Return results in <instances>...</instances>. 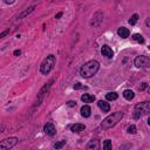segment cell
Instances as JSON below:
<instances>
[{
	"instance_id": "obj_19",
	"label": "cell",
	"mask_w": 150,
	"mask_h": 150,
	"mask_svg": "<svg viewBox=\"0 0 150 150\" xmlns=\"http://www.w3.org/2000/svg\"><path fill=\"white\" fill-rule=\"evenodd\" d=\"M117 97H118V95L115 91H110V93L105 94V98L109 101H115V100H117Z\"/></svg>"
},
{
	"instance_id": "obj_1",
	"label": "cell",
	"mask_w": 150,
	"mask_h": 150,
	"mask_svg": "<svg viewBox=\"0 0 150 150\" xmlns=\"http://www.w3.org/2000/svg\"><path fill=\"white\" fill-rule=\"evenodd\" d=\"M98 68H100L98 61H96V60H90V61L86 62V63L81 67V69H80V75H81L82 77H84V79L91 77L93 75H95V74L97 73Z\"/></svg>"
},
{
	"instance_id": "obj_4",
	"label": "cell",
	"mask_w": 150,
	"mask_h": 150,
	"mask_svg": "<svg viewBox=\"0 0 150 150\" xmlns=\"http://www.w3.org/2000/svg\"><path fill=\"white\" fill-rule=\"evenodd\" d=\"M134 63L137 68H149L150 67V59L149 56H145V55H139V56H136L135 60H134Z\"/></svg>"
},
{
	"instance_id": "obj_6",
	"label": "cell",
	"mask_w": 150,
	"mask_h": 150,
	"mask_svg": "<svg viewBox=\"0 0 150 150\" xmlns=\"http://www.w3.org/2000/svg\"><path fill=\"white\" fill-rule=\"evenodd\" d=\"M135 110L139 111V112H144V114H148L149 110H150V105H149V102L145 101V102H142V103H137L136 107H135Z\"/></svg>"
},
{
	"instance_id": "obj_12",
	"label": "cell",
	"mask_w": 150,
	"mask_h": 150,
	"mask_svg": "<svg viewBox=\"0 0 150 150\" xmlns=\"http://www.w3.org/2000/svg\"><path fill=\"white\" fill-rule=\"evenodd\" d=\"M97 105H98V108H100L103 112H108V111L110 110V105H109V103H108L107 101L101 100V101L97 102Z\"/></svg>"
},
{
	"instance_id": "obj_31",
	"label": "cell",
	"mask_w": 150,
	"mask_h": 150,
	"mask_svg": "<svg viewBox=\"0 0 150 150\" xmlns=\"http://www.w3.org/2000/svg\"><path fill=\"white\" fill-rule=\"evenodd\" d=\"M20 54H21V52H20L19 49H16V50H14V55H15V56H18V55H20Z\"/></svg>"
},
{
	"instance_id": "obj_20",
	"label": "cell",
	"mask_w": 150,
	"mask_h": 150,
	"mask_svg": "<svg viewBox=\"0 0 150 150\" xmlns=\"http://www.w3.org/2000/svg\"><path fill=\"white\" fill-rule=\"evenodd\" d=\"M131 38H132V40L136 41V42H139V43H143V42H144V39H143V36H142L141 34H134Z\"/></svg>"
},
{
	"instance_id": "obj_25",
	"label": "cell",
	"mask_w": 150,
	"mask_h": 150,
	"mask_svg": "<svg viewBox=\"0 0 150 150\" xmlns=\"http://www.w3.org/2000/svg\"><path fill=\"white\" fill-rule=\"evenodd\" d=\"M87 87H84V86H82L81 83H76V84H74V89L75 90H79V89H86Z\"/></svg>"
},
{
	"instance_id": "obj_21",
	"label": "cell",
	"mask_w": 150,
	"mask_h": 150,
	"mask_svg": "<svg viewBox=\"0 0 150 150\" xmlns=\"http://www.w3.org/2000/svg\"><path fill=\"white\" fill-rule=\"evenodd\" d=\"M137 20H138V14H134V15H131V18L129 19V23H130L131 26H134V25L137 22Z\"/></svg>"
},
{
	"instance_id": "obj_29",
	"label": "cell",
	"mask_w": 150,
	"mask_h": 150,
	"mask_svg": "<svg viewBox=\"0 0 150 150\" xmlns=\"http://www.w3.org/2000/svg\"><path fill=\"white\" fill-rule=\"evenodd\" d=\"M67 104H68V107H76V102L75 101H69Z\"/></svg>"
},
{
	"instance_id": "obj_11",
	"label": "cell",
	"mask_w": 150,
	"mask_h": 150,
	"mask_svg": "<svg viewBox=\"0 0 150 150\" xmlns=\"http://www.w3.org/2000/svg\"><path fill=\"white\" fill-rule=\"evenodd\" d=\"M87 149L88 150H97V149H100V141L98 139L89 141V143L87 144Z\"/></svg>"
},
{
	"instance_id": "obj_30",
	"label": "cell",
	"mask_w": 150,
	"mask_h": 150,
	"mask_svg": "<svg viewBox=\"0 0 150 150\" xmlns=\"http://www.w3.org/2000/svg\"><path fill=\"white\" fill-rule=\"evenodd\" d=\"M4 1H5V4H7V5H12V4L15 2V0H4Z\"/></svg>"
},
{
	"instance_id": "obj_13",
	"label": "cell",
	"mask_w": 150,
	"mask_h": 150,
	"mask_svg": "<svg viewBox=\"0 0 150 150\" xmlns=\"http://www.w3.org/2000/svg\"><path fill=\"white\" fill-rule=\"evenodd\" d=\"M86 129V125L82 124V123H75V124H71L70 125V130L73 132H81Z\"/></svg>"
},
{
	"instance_id": "obj_14",
	"label": "cell",
	"mask_w": 150,
	"mask_h": 150,
	"mask_svg": "<svg viewBox=\"0 0 150 150\" xmlns=\"http://www.w3.org/2000/svg\"><path fill=\"white\" fill-rule=\"evenodd\" d=\"M117 34H118L120 38L125 39V38H128V36L130 35V32H129V29L125 28V27H120V28L117 29Z\"/></svg>"
},
{
	"instance_id": "obj_22",
	"label": "cell",
	"mask_w": 150,
	"mask_h": 150,
	"mask_svg": "<svg viewBox=\"0 0 150 150\" xmlns=\"http://www.w3.org/2000/svg\"><path fill=\"white\" fill-rule=\"evenodd\" d=\"M63 145H66V141H64V139H63V141H60V142L54 143V145H53V146H54L55 149H61Z\"/></svg>"
},
{
	"instance_id": "obj_8",
	"label": "cell",
	"mask_w": 150,
	"mask_h": 150,
	"mask_svg": "<svg viewBox=\"0 0 150 150\" xmlns=\"http://www.w3.org/2000/svg\"><path fill=\"white\" fill-rule=\"evenodd\" d=\"M102 19H103V13H102L101 11H97V12L94 14V16H93L91 26H98V25L101 23Z\"/></svg>"
},
{
	"instance_id": "obj_24",
	"label": "cell",
	"mask_w": 150,
	"mask_h": 150,
	"mask_svg": "<svg viewBox=\"0 0 150 150\" xmlns=\"http://www.w3.org/2000/svg\"><path fill=\"white\" fill-rule=\"evenodd\" d=\"M103 148H104V149H111V148H112L111 141H110V139H105V141L103 142Z\"/></svg>"
},
{
	"instance_id": "obj_10",
	"label": "cell",
	"mask_w": 150,
	"mask_h": 150,
	"mask_svg": "<svg viewBox=\"0 0 150 150\" xmlns=\"http://www.w3.org/2000/svg\"><path fill=\"white\" fill-rule=\"evenodd\" d=\"M35 9V5H33V6H30V7H28V8H26L23 12H21L18 16H16V20H20V19H23V18H26L27 15H29Z\"/></svg>"
},
{
	"instance_id": "obj_7",
	"label": "cell",
	"mask_w": 150,
	"mask_h": 150,
	"mask_svg": "<svg viewBox=\"0 0 150 150\" xmlns=\"http://www.w3.org/2000/svg\"><path fill=\"white\" fill-rule=\"evenodd\" d=\"M43 131H45V134L48 135V136H54V135L56 134V129H55V127H54V124H53L52 122H47V123L45 124Z\"/></svg>"
},
{
	"instance_id": "obj_5",
	"label": "cell",
	"mask_w": 150,
	"mask_h": 150,
	"mask_svg": "<svg viewBox=\"0 0 150 150\" xmlns=\"http://www.w3.org/2000/svg\"><path fill=\"white\" fill-rule=\"evenodd\" d=\"M18 138L16 137H8V138H5L0 142V150H7V149H11L13 148L14 145H16L18 143Z\"/></svg>"
},
{
	"instance_id": "obj_9",
	"label": "cell",
	"mask_w": 150,
	"mask_h": 150,
	"mask_svg": "<svg viewBox=\"0 0 150 150\" xmlns=\"http://www.w3.org/2000/svg\"><path fill=\"white\" fill-rule=\"evenodd\" d=\"M101 53H102L103 56H107V57H109V59H111V57L114 56L112 49H111L109 46H107V45H104V46L101 47Z\"/></svg>"
},
{
	"instance_id": "obj_15",
	"label": "cell",
	"mask_w": 150,
	"mask_h": 150,
	"mask_svg": "<svg viewBox=\"0 0 150 150\" xmlns=\"http://www.w3.org/2000/svg\"><path fill=\"white\" fill-rule=\"evenodd\" d=\"M52 83H53V80H52L50 82H48V83H47V84H46V86L40 90V93H39V98H38V104L42 101V98H43V96H45V91H46V90H48V89L50 88V84H52Z\"/></svg>"
},
{
	"instance_id": "obj_2",
	"label": "cell",
	"mask_w": 150,
	"mask_h": 150,
	"mask_svg": "<svg viewBox=\"0 0 150 150\" xmlns=\"http://www.w3.org/2000/svg\"><path fill=\"white\" fill-rule=\"evenodd\" d=\"M122 117H123V112H122V111L112 112V114H110L109 116H107V117L103 120V122L101 123V128L104 129V130L110 129V128H112L114 125H116V124L122 120Z\"/></svg>"
},
{
	"instance_id": "obj_18",
	"label": "cell",
	"mask_w": 150,
	"mask_h": 150,
	"mask_svg": "<svg viewBox=\"0 0 150 150\" xmlns=\"http://www.w3.org/2000/svg\"><path fill=\"white\" fill-rule=\"evenodd\" d=\"M123 96H124L125 100L131 101V100L135 97V93H134L132 90H130V89H125V90L123 91Z\"/></svg>"
},
{
	"instance_id": "obj_26",
	"label": "cell",
	"mask_w": 150,
	"mask_h": 150,
	"mask_svg": "<svg viewBox=\"0 0 150 150\" xmlns=\"http://www.w3.org/2000/svg\"><path fill=\"white\" fill-rule=\"evenodd\" d=\"M141 115H142V112H139V111L135 110V111H134V114H132V117H134L135 120H138V118L141 117Z\"/></svg>"
},
{
	"instance_id": "obj_23",
	"label": "cell",
	"mask_w": 150,
	"mask_h": 150,
	"mask_svg": "<svg viewBox=\"0 0 150 150\" xmlns=\"http://www.w3.org/2000/svg\"><path fill=\"white\" fill-rule=\"evenodd\" d=\"M127 131H128V134H131V135H135L136 134V127L132 124V125H129L128 127V129H127Z\"/></svg>"
},
{
	"instance_id": "obj_27",
	"label": "cell",
	"mask_w": 150,
	"mask_h": 150,
	"mask_svg": "<svg viewBox=\"0 0 150 150\" xmlns=\"http://www.w3.org/2000/svg\"><path fill=\"white\" fill-rule=\"evenodd\" d=\"M8 33H9V28H8V29H6V30H4L2 33H0V39H2L4 36H6Z\"/></svg>"
},
{
	"instance_id": "obj_33",
	"label": "cell",
	"mask_w": 150,
	"mask_h": 150,
	"mask_svg": "<svg viewBox=\"0 0 150 150\" xmlns=\"http://www.w3.org/2000/svg\"><path fill=\"white\" fill-rule=\"evenodd\" d=\"M150 25V21H149V19H146V26H149Z\"/></svg>"
},
{
	"instance_id": "obj_16",
	"label": "cell",
	"mask_w": 150,
	"mask_h": 150,
	"mask_svg": "<svg viewBox=\"0 0 150 150\" xmlns=\"http://www.w3.org/2000/svg\"><path fill=\"white\" fill-rule=\"evenodd\" d=\"M81 101L84 103H91L95 101V96L94 95H89V94H83L81 96Z\"/></svg>"
},
{
	"instance_id": "obj_17",
	"label": "cell",
	"mask_w": 150,
	"mask_h": 150,
	"mask_svg": "<svg viewBox=\"0 0 150 150\" xmlns=\"http://www.w3.org/2000/svg\"><path fill=\"white\" fill-rule=\"evenodd\" d=\"M80 112H81V116H82V117H89V116H90V112H91V109H90L89 105H83V107L81 108Z\"/></svg>"
},
{
	"instance_id": "obj_28",
	"label": "cell",
	"mask_w": 150,
	"mask_h": 150,
	"mask_svg": "<svg viewBox=\"0 0 150 150\" xmlns=\"http://www.w3.org/2000/svg\"><path fill=\"white\" fill-rule=\"evenodd\" d=\"M146 87H148V83H146V82H143V83L141 84V87H139V90H144Z\"/></svg>"
},
{
	"instance_id": "obj_3",
	"label": "cell",
	"mask_w": 150,
	"mask_h": 150,
	"mask_svg": "<svg viewBox=\"0 0 150 150\" xmlns=\"http://www.w3.org/2000/svg\"><path fill=\"white\" fill-rule=\"evenodd\" d=\"M55 62H56L55 56H54V55H48V56L41 62V64H40V71H41V74H43V75L49 74L50 70L54 68Z\"/></svg>"
},
{
	"instance_id": "obj_32",
	"label": "cell",
	"mask_w": 150,
	"mask_h": 150,
	"mask_svg": "<svg viewBox=\"0 0 150 150\" xmlns=\"http://www.w3.org/2000/svg\"><path fill=\"white\" fill-rule=\"evenodd\" d=\"M61 16H62V13H61V12H60V13H57V14L55 15V18H56V19H60Z\"/></svg>"
}]
</instances>
